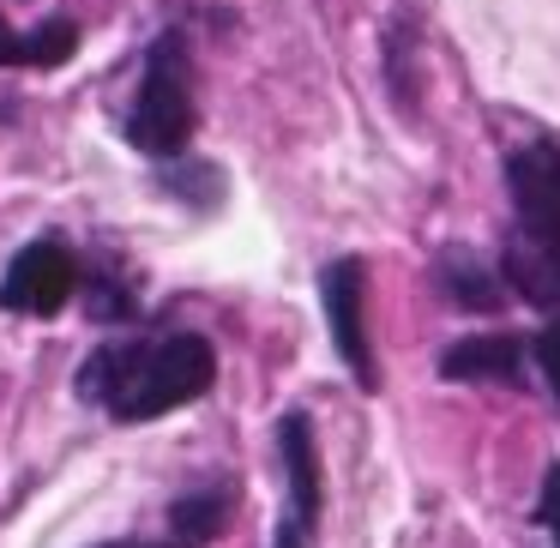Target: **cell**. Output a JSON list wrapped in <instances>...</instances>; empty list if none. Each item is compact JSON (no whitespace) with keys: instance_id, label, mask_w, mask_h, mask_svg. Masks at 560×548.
I'll list each match as a JSON object with an SVG mask.
<instances>
[{"instance_id":"obj_1","label":"cell","mask_w":560,"mask_h":548,"mask_svg":"<svg viewBox=\"0 0 560 548\" xmlns=\"http://www.w3.org/2000/svg\"><path fill=\"white\" fill-rule=\"evenodd\" d=\"M211 380H218V350L199 331L115 338V343L85 355V368H79V398L133 428V422H158V416L206 398Z\"/></svg>"},{"instance_id":"obj_2","label":"cell","mask_w":560,"mask_h":548,"mask_svg":"<svg viewBox=\"0 0 560 548\" xmlns=\"http://www.w3.org/2000/svg\"><path fill=\"white\" fill-rule=\"evenodd\" d=\"M199 127V103H194V49H187V31H163L145 49V73H139L133 109H127L121 133L133 151L145 158H182L187 139Z\"/></svg>"},{"instance_id":"obj_3","label":"cell","mask_w":560,"mask_h":548,"mask_svg":"<svg viewBox=\"0 0 560 548\" xmlns=\"http://www.w3.org/2000/svg\"><path fill=\"white\" fill-rule=\"evenodd\" d=\"M79 278H85V271H79L73 247L55 242V235H43V242H31V247L13 254V266H7V278H0V307H7V314L49 319L79 295Z\"/></svg>"},{"instance_id":"obj_4","label":"cell","mask_w":560,"mask_h":548,"mask_svg":"<svg viewBox=\"0 0 560 548\" xmlns=\"http://www.w3.org/2000/svg\"><path fill=\"white\" fill-rule=\"evenodd\" d=\"M319 302H326V326L338 343L343 368L355 374L362 392H380V368H374V343H368V266L355 254L331 259L319 271Z\"/></svg>"},{"instance_id":"obj_5","label":"cell","mask_w":560,"mask_h":548,"mask_svg":"<svg viewBox=\"0 0 560 548\" xmlns=\"http://www.w3.org/2000/svg\"><path fill=\"white\" fill-rule=\"evenodd\" d=\"M506 194L518 211V230H548L560 235V145L536 139L506 158Z\"/></svg>"},{"instance_id":"obj_6","label":"cell","mask_w":560,"mask_h":548,"mask_svg":"<svg viewBox=\"0 0 560 548\" xmlns=\"http://www.w3.org/2000/svg\"><path fill=\"white\" fill-rule=\"evenodd\" d=\"M500 278L530 307H560V235L512 230L506 247H500Z\"/></svg>"},{"instance_id":"obj_7","label":"cell","mask_w":560,"mask_h":548,"mask_svg":"<svg viewBox=\"0 0 560 548\" xmlns=\"http://www.w3.org/2000/svg\"><path fill=\"white\" fill-rule=\"evenodd\" d=\"M446 380H482V386H518L524 380V338L512 331H488V338H464L440 355Z\"/></svg>"},{"instance_id":"obj_8","label":"cell","mask_w":560,"mask_h":548,"mask_svg":"<svg viewBox=\"0 0 560 548\" xmlns=\"http://www.w3.org/2000/svg\"><path fill=\"white\" fill-rule=\"evenodd\" d=\"M278 452H283V476H290V506H295V524H314L319 518V500H326V488H319V446H314V422H307L302 410H290L278 422Z\"/></svg>"},{"instance_id":"obj_9","label":"cell","mask_w":560,"mask_h":548,"mask_svg":"<svg viewBox=\"0 0 560 548\" xmlns=\"http://www.w3.org/2000/svg\"><path fill=\"white\" fill-rule=\"evenodd\" d=\"M230 518H235V482L230 476L187 488L170 506V548H206L211 536L230 530Z\"/></svg>"},{"instance_id":"obj_10","label":"cell","mask_w":560,"mask_h":548,"mask_svg":"<svg viewBox=\"0 0 560 548\" xmlns=\"http://www.w3.org/2000/svg\"><path fill=\"white\" fill-rule=\"evenodd\" d=\"M434 283L446 290L452 307H464V314H500V302H506L500 278L470 254V247H446V254L434 259Z\"/></svg>"},{"instance_id":"obj_11","label":"cell","mask_w":560,"mask_h":548,"mask_svg":"<svg viewBox=\"0 0 560 548\" xmlns=\"http://www.w3.org/2000/svg\"><path fill=\"white\" fill-rule=\"evenodd\" d=\"M79 49V25L73 19H43L37 31H25V67L49 73V67H67Z\"/></svg>"},{"instance_id":"obj_12","label":"cell","mask_w":560,"mask_h":548,"mask_svg":"<svg viewBox=\"0 0 560 548\" xmlns=\"http://www.w3.org/2000/svg\"><path fill=\"white\" fill-rule=\"evenodd\" d=\"M386 73H392L398 109H416V25L410 19H392L386 31Z\"/></svg>"},{"instance_id":"obj_13","label":"cell","mask_w":560,"mask_h":548,"mask_svg":"<svg viewBox=\"0 0 560 548\" xmlns=\"http://www.w3.org/2000/svg\"><path fill=\"white\" fill-rule=\"evenodd\" d=\"M79 283H85V278H79ZM85 302H91V319H133L139 314L133 290H127V283H115L109 271H97V278L85 283Z\"/></svg>"},{"instance_id":"obj_14","label":"cell","mask_w":560,"mask_h":548,"mask_svg":"<svg viewBox=\"0 0 560 548\" xmlns=\"http://www.w3.org/2000/svg\"><path fill=\"white\" fill-rule=\"evenodd\" d=\"M536 518L555 530V543H560V464H548V476H542V500H536Z\"/></svg>"},{"instance_id":"obj_15","label":"cell","mask_w":560,"mask_h":548,"mask_svg":"<svg viewBox=\"0 0 560 548\" xmlns=\"http://www.w3.org/2000/svg\"><path fill=\"white\" fill-rule=\"evenodd\" d=\"M536 362H542L548 386H555V398H560V319H555V326H542V338H536Z\"/></svg>"},{"instance_id":"obj_16","label":"cell","mask_w":560,"mask_h":548,"mask_svg":"<svg viewBox=\"0 0 560 548\" xmlns=\"http://www.w3.org/2000/svg\"><path fill=\"white\" fill-rule=\"evenodd\" d=\"M0 67H25V37L0 19Z\"/></svg>"},{"instance_id":"obj_17","label":"cell","mask_w":560,"mask_h":548,"mask_svg":"<svg viewBox=\"0 0 560 548\" xmlns=\"http://www.w3.org/2000/svg\"><path fill=\"white\" fill-rule=\"evenodd\" d=\"M271 548H302V524L283 518V524H278V536H271Z\"/></svg>"},{"instance_id":"obj_18","label":"cell","mask_w":560,"mask_h":548,"mask_svg":"<svg viewBox=\"0 0 560 548\" xmlns=\"http://www.w3.org/2000/svg\"><path fill=\"white\" fill-rule=\"evenodd\" d=\"M103 548H170V543H103Z\"/></svg>"},{"instance_id":"obj_19","label":"cell","mask_w":560,"mask_h":548,"mask_svg":"<svg viewBox=\"0 0 560 548\" xmlns=\"http://www.w3.org/2000/svg\"><path fill=\"white\" fill-rule=\"evenodd\" d=\"M555 548H560V543H555Z\"/></svg>"}]
</instances>
